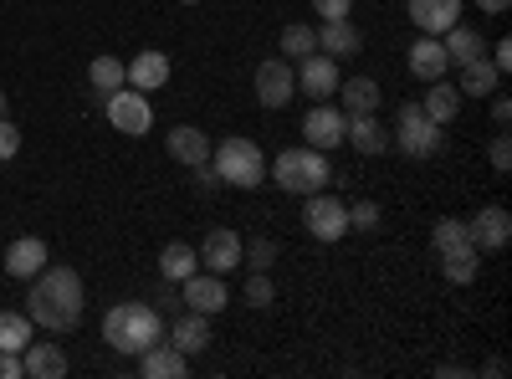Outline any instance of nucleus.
Returning a JSON list of instances; mask_svg holds the SVG:
<instances>
[{"instance_id": "12", "label": "nucleus", "mask_w": 512, "mask_h": 379, "mask_svg": "<svg viewBox=\"0 0 512 379\" xmlns=\"http://www.w3.org/2000/svg\"><path fill=\"white\" fill-rule=\"evenodd\" d=\"M344 129H349V113H344V108H333V103H313L308 118H303V139H308L313 149L344 144Z\"/></svg>"}, {"instance_id": "13", "label": "nucleus", "mask_w": 512, "mask_h": 379, "mask_svg": "<svg viewBox=\"0 0 512 379\" xmlns=\"http://www.w3.org/2000/svg\"><path fill=\"white\" fill-rule=\"evenodd\" d=\"M200 262H205V272H216V277L236 272L241 267V236L226 231V226H216V231L200 241Z\"/></svg>"}, {"instance_id": "25", "label": "nucleus", "mask_w": 512, "mask_h": 379, "mask_svg": "<svg viewBox=\"0 0 512 379\" xmlns=\"http://www.w3.org/2000/svg\"><path fill=\"white\" fill-rule=\"evenodd\" d=\"M169 344H175L180 354H200L210 344V318L205 313H180L175 328H169Z\"/></svg>"}, {"instance_id": "46", "label": "nucleus", "mask_w": 512, "mask_h": 379, "mask_svg": "<svg viewBox=\"0 0 512 379\" xmlns=\"http://www.w3.org/2000/svg\"><path fill=\"white\" fill-rule=\"evenodd\" d=\"M185 6H200V0H185Z\"/></svg>"}, {"instance_id": "22", "label": "nucleus", "mask_w": 512, "mask_h": 379, "mask_svg": "<svg viewBox=\"0 0 512 379\" xmlns=\"http://www.w3.org/2000/svg\"><path fill=\"white\" fill-rule=\"evenodd\" d=\"M364 47V36H359V26L344 16V21H323V31H318V52L323 57H354Z\"/></svg>"}, {"instance_id": "30", "label": "nucleus", "mask_w": 512, "mask_h": 379, "mask_svg": "<svg viewBox=\"0 0 512 379\" xmlns=\"http://www.w3.org/2000/svg\"><path fill=\"white\" fill-rule=\"evenodd\" d=\"M88 82H93V93L98 98H108V93H118L123 88V62L118 57H93V67H88Z\"/></svg>"}, {"instance_id": "21", "label": "nucleus", "mask_w": 512, "mask_h": 379, "mask_svg": "<svg viewBox=\"0 0 512 379\" xmlns=\"http://www.w3.org/2000/svg\"><path fill=\"white\" fill-rule=\"evenodd\" d=\"M21 369H26V379H62L67 374V354L57 344H26L21 349Z\"/></svg>"}, {"instance_id": "8", "label": "nucleus", "mask_w": 512, "mask_h": 379, "mask_svg": "<svg viewBox=\"0 0 512 379\" xmlns=\"http://www.w3.org/2000/svg\"><path fill=\"white\" fill-rule=\"evenodd\" d=\"M180 303H185L190 313L216 318V313L231 303V292H226V282H221L216 272H190V277L180 282Z\"/></svg>"}, {"instance_id": "27", "label": "nucleus", "mask_w": 512, "mask_h": 379, "mask_svg": "<svg viewBox=\"0 0 512 379\" xmlns=\"http://www.w3.org/2000/svg\"><path fill=\"white\" fill-rule=\"evenodd\" d=\"M441 47H446V57H451V67H461V62H472V57H487V47H482V36L472 31V26H451V31H441Z\"/></svg>"}, {"instance_id": "32", "label": "nucleus", "mask_w": 512, "mask_h": 379, "mask_svg": "<svg viewBox=\"0 0 512 379\" xmlns=\"http://www.w3.org/2000/svg\"><path fill=\"white\" fill-rule=\"evenodd\" d=\"M26 344H31V323H26L21 313H6V308H0V349L21 354Z\"/></svg>"}, {"instance_id": "11", "label": "nucleus", "mask_w": 512, "mask_h": 379, "mask_svg": "<svg viewBox=\"0 0 512 379\" xmlns=\"http://www.w3.org/2000/svg\"><path fill=\"white\" fill-rule=\"evenodd\" d=\"M466 241H472L477 251H502L512 241V216L502 205H482L472 221H466Z\"/></svg>"}, {"instance_id": "4", "label": "nucleus", "mask_w": 512, "mask_h": 379, "mask_svg": "<svg viewBox=\"0 0 512 379\" xmlns=\"http://www.w3.org/2000/svg\"><path fill=\"white\" fill-rule=\"evenodd\" d=\"M272 180H277L287 195H313V190H323V185L333 180V170H328V149H313V144H303V149H282L277 164H272Z\"/></svg>"}, {"instance_id": "43", "label": "nucleus", "mask_w": 512, "mask_h": 379, "mask_svg": "<svg viewBox=\"0 0 512 379\" xmlns=\"http://www.w3.org/2000/svg\"><path fill=\"white\" fill-rule=\"evenodd\" d=\"M492 118H497V129H507V118H512V103H507V98H497V103H492Z\"/></svg>"}, {"instance_id": "2", "label": "nucleus", "mask_w": 512, "mask_h": 379, "mask_svg": "<svg viewBox=\"0 0 512 379\" xmlns=\"http://www.w3.org/2000/svg\"><path fill=\"white\" fill-rule=\"evenodd\" d=\"M164 339V318L149 303H113L103 318V344H113V354H144Z\"/></svg>"}, {"instance_id": "45", "label": "nucleus", "mask_w": 512, "mask_h": 379, "mask_svg": "<svg viewBox=\"0 0 512 379\" xmlns=\"http://www.w3.org/2000/svg\"><path fill=\"white\" fill-rule=\"evenodd\" d=\"M0 118H6V93H0Z\"/></svg>"}, {"instance_id": "18", "label": "nucleus", "mask_w": 512, "mask_h": 379, "mask_svg": "<svg viewBox=\"0 0 512 379\" xmlns=\"http://www.w3.org/2000/svg\"><path fill=\"white\" fill-rule=\"evenodd\" d=\"M164 149H169V159L190 164V170L210 159V139L195 129V123H180V129H169V134H164Z\"/></svg>"}, {"instance_id": "31", "label": "nucleus", "mask_w": 512, "mask_h": 379, "mask_svg": "<svg viewBox=\"0 0 512 379\" xmlns=\"http://www.w3.org/2000/svg\"><path fill=\"white\" fill-rule=\"evenodd\" d=\"M308 52H318V31L303 21L282 26V57H308Z\"/></svg>"}, {"instance_id": "10", "label": "nucleus", "mask_w": 512, "mask_h": 379, "mask_svg": "<svg viewBox=\"0 0 512 379\" xmlns=\"http://www.w3.org/2000/svg\"><path fill=\"white\" fill-rule=\"evenodd\" d=\"M292 93H297V77L282 57H267L262 67H256V103L262 108H287Z\"/></svg>"}, {"instance_id": "16", "label": "nucleus", "mask_w": 512, "mask_h": 379, "mask_svg": "<svg viewBox=\"0 0 512 379\" xmlns=\"http://www.w3.org/2000/svg\"><path fill=\"white\" fill-rule=\"evenodd\" d=\"M41 267H47V241H41V236H21V241L6 246V272H11V277L31 282Z\"/></svg>"}, {"instance_id": "7", "label": "nucleus", "mask_w": 512, "mask_h": 379, "mask_svg": "<svg viewBox=\"0 0 512 379\" xmlns=\"http://www.w3.org/2000/svg\"><path fill=\"white\" fill-rule=\"evenodd\" d=\"M303 226H308V236H318V241H344V236H349V205L313 190L308 205H303Z\"/></svg>"}, {"instance_id": "20", "label": "nucleus", "mask_w": 512, "mask_h": 379, "mask_svg": "<svg viewBox=\"0 0 512 379\" xmlns=\"http://www.w3.org/2000/svg\"><path fill=\"white\" fill-rule=\"evenodd\" d=\"M344 144H354L359 154H384L390 149V129H384V123L374 118V113H359V118H349V129H344Z\"/></svg>"}, {"instance_id": "38", "label": "nucleus", "mask_w": 512, "mask_h": 379, "mask_svg": "<svg viewBox=\"0 0 512 379\" xmlns=\"http://www.w3.org/2000/svg\"><path fill=\"white\" fill-rule=\"evenodd\" d=\"M349 6H354V0H313V11H318L323 21H344Z\"/></svg>"}, {"instance_id": "34", "label": "nucleus", "mask_w": 512, "mask_h": 379, "mask_svg": "<svg viewBox=\"0 0 512 379\" xmlns=\"http://www.w3.org/2000/svg\"><path fill=\"white\" fill-rule=\"evenodd\" d=\"M241 298H246L251 308H272V303H277V287H272V277H267V272H251V277H246V287H241Z\"/></svg>"}, {"instance_id": "19", "label": "nucleus", "mask_w": 512, "mask_h": 379, "mask_svg": "<svg viewBox=\"0 0 512 379\" xmlns=\"http://www.w3.org/2000/svg\"><path fill=\"white\" fill-rule=\"evenodd\" d=\"M410 72H415L420 82H436V77L451 72V57H446V47H441V36H420V41H415V47H410Z\"/></svg>"}, {"instance_id": "6", "label": "nucleus", "mask_w": 512, "mask_h": 379, "mask_svg": "<svg viewBox=\"0 0 512 379\" xmlns=\"http://www.w3.org/2000/svg\"><path fill=\"white\" fill-rule=\"evenodd\" d=\"M103 113H108V123L118 134H128V139H144L149 129H154V108H149V93H139V88H123L118 93H108L103 98Z\"/></svg>"}, {"instance_id": "5", "label": "nucleus", "mask_w": 512, "mask_h": 379, "mask_svg": "<svg viewBox=\"0 0 512 379\" xmlns=\"http://www.w3.org/2000/svg\"><path fill=\"white\" fill-rule=\"evenodd\" d=\"M390 144H395L405 159H431V154H441V149H446L441 123L425 118V108H420V103H400V118H395Z\"/></svg>"}, {"instance_id": "14", "label": "nucleus", "mask_w": 512, "mask_h": 379, "mask_svg": "<svg viewBox=\"0 0 512 379\" xmlns=\"http://www.w3.org/2000/svg\"><path fill=\"white\" fill-rule=\"evenodd\" d=\"M466 0H410V21L420 26V36H441L461 21Z\"/></svg>"}, {"instance_id": "26", "label": "nucleus", "mask_w": 512, "mask_h": 379, "mask_svg": "<svg viewBox=\"0 0 512 379\" xmlns=\"http://www.w3.org/2000/svg\"><path fill=\"white\" fill-rule=\"evenodd\" d=\"M420 108H425V118H431V123H441V129H446V123L461 113V88H456V82H446V77H436Z\"/></svg>"}, {"instance_id": "23", "label": "nucleus", "mask_w": 512, "mask_h": 379, "mask_svg": "<svg viewBox=\"0 0 512 379\" xmlns=\"http://www.w3.org/2000/svg\"><path fill=\"white\" fill-rule=\"evenodd\" d=\"M477 272H482V251L466 241V246H451V251H441V277L451 282V287H466V282H477Z\"/></svg>"}, {"instance_id": "9", "label": "nucleus", "mask_w": 512, "mask_h": 379, "mask_svg": "<svg viewBox=\"0 0 512 379\" xmlns=\"http://www.w3.org/2000/svg\"><path fill=\"white\" fill-rule=\"evenodd\" d=\"M303 67H297L292 77H297V93L303 98H333L338 93V57H323V52H308V57H297Z\"/></svg>"}, {"instance_id": "41", "label": "nucleus", "mask_w": 512, "mask_h": 379, "mask_svg": "<svg viewBox=\"0 0 512 379\" xmlns=\"http://www.w3.org/2000/svg\"><path fill=\"white\" fill-rule=\"evenodd\" d=\"M154 308H159V313H180L185 303H180V292H175V287H164V292H159V303H154Z\"/></svg>"}, {"instance_id": "33", "label": "nucleus", "mask_w": 512, "mask_h": 379, "mask_svg": "<svg viewBox=\"0 0 512 379\" xmlns=\"http://www.w3.org/2000/svg\"><path fill=\"white\" fill-rule=\"evenodd\" d=\"M241 262H246L251 272H272V267H277V241H267V236L241 241Z\"/></svg>"}, {"instance_id": "17", "label": "nucleus", "mask_w": 512, "mask_h": 379, "mask_svg": "<svg viewBox=\"0 0 512 379\" xmlns=\"http://www.w3.org/2000/svg\"><path fill=\"white\" fill-rule=\"evenodd\" d=\"M185 369H190V354H180L175 344H164V339L139 354V374L144 379H180Z\"/></svg>"}, {"instance_id": "44", "label": "nucleus", "mask_w": 512, "mask_h": 379, "mask_svg": "<svg viewBox=\"0 0 512 379\" xmlns=\"http://www.w3.org/2000/svg\"><path fill=\"white\" fill-rule=\"evenodd\" d=\"M477 6H482V16H502V11L512 6V0H477Z\"/></svg>"}, {"instance_id": "42", "label": "nucleus", "mask_w": 512, "mask_h": 379, "mask_svg": "<svg viewBox=\"0 0 512 379\" xmlns=\"http://www.w3.org/2000/svg\"><path fill=\"white\" fill-rule=\"evenodd\" d=\"M492 67H497V72L512 67V41H497V47H492Z\"/></svg>"}, {"instance_id": "28", "label": "nucleus", "mask_w": 512, "mask_h": 379, "mask_svg": "<svg viewBox=\"0 0 512 379\" xmlns=\"http://www.w3.org/2000/svg\"><path fill=\"white\" fill-rule=\"evenodd\" d=\"M338 93H344V113H349V118H359V113H374V108L384 103L374 77H349V82H338Z\"/></svg>"}, {"instance_id": "40", "label": "nucleus", "mask_w": 512, "mask_h": 379, "mask_svg": "<svg viewBox=\"0 0 512 379\" xmlns=\"http://www.w3.org/2000/svg\"><path fill=\"white\" fill-rule=\"evenodd\" d=\"M26 369H21V354H11V349H0V379H21Z\"/></svg>"}, {"instance_id": "24", "label": "nucleus", "mask_w": 512, "mask_h": 379, "mask_svg": "<svg viewBox=\"0 0 512 379\" xmlns=\"http://www.w3.org/2000/svg\"><path fill=\"white\" fill-rule=\"evenodd\" d=\"M497 82H502V72L492 67V57H472V62H461V98H492L497 93Z\"/></svg>"}, {"instance_id": "37", "label": "nucleus", "mask_w": 512, "mask_h": 379, "mask_svg": "<svg viewBox=\"0 0 512 379\" xmlns=\"http://www.w3.org/2000/svg\"><path fill=\"white\" fill-rule=\"evenodd\" d=\"M16 154H21V129H16L11 118H0V164L16 159Z\"/></svg>"}, {"instance_id": "1", "label": "nucleus", "mask_w": 512, "mask_h": 379, "mask_svg": "<svg viewBox=\"0 0 512 379\" xmlns=\"http://www.w3.org/2000/svg\"><path fill=\"white\" fill-rule=\"evenodd\" d=\"M82 318V277L72 267H41L31 277V323L67 333Z\"/></svg>"}, {"instance_id": "35", "label": "nucleus", "mask_w": 512, "mask_h": 379, "mask_svg": "<svg viewBox=\"0 0 512 379\" xmlns=\"http://www.w3.org/2000/svg\"><path fill=\"white\" fill-rule=\"evenodd\" d=\"M431 241H436V251L466 246V221H451V216H441V221H436V231H431Z\"/></svg>"}, {"instance_id": "39", "label": "nucleus", "mask_w": 512, "mask_h": 379, "mask_svg": "<svg viewBox=\"0 0 512 379\" xmlns=\"http://www.w3.org/2000/svg\"><path fill=\"white\" fill-rule=\"evenodd\" d=\"M492 170H497V175H507V170H512V144H507V134H502V139H492Z\"/></svg>"}, {"instance_id": "3", "label": "nucleus", "mask_w": 512, "mask_h": 379, "mask_svg": "<svg viewBox=\"0 0 512 379\" xmlns=\"http://www.w3.org/2000/svg\"><path fill=\"white\" fill-rule=\"evenodd\" d=\"M210 164H216L221 185H236V190H256V185L267 180V154H262V144L241 139V134H231V139H221L216 149H210Z\"/></svg>"}, {"instance_id": "36", "label": "nucleus", "mask_w": 512, "mask_h": 379, "mask_svg": "<svg viewBox=\"0 0 512 379\" xmlns=\"http://www.w3.org/2000/svg\"><path fill=\"white\" fill-rule=\"evenodd\" d=\"M379 226V200H354L349 205V231H374Z\"/></svg>"}, {"instance_id": "15", "label": "nucleus", "mask_w": 512, "mask_h": 379, "mask_svg": "<svg viewBox=\"0 0 512 379\" xmlns=\"http://www.w3.org/2000/svg\"><path fill=\"white\" fill-rule=\"evenodd\" d=\"M123 77H128V88H139V93H159L164 82H169V57L149 47L134 62H123Z\"/></svg>"}, {"instance_id": "29", "label": "nucleus", "mask_w": 512, "mask_h": 379, "mask_svg": "<svg viewBox=\"0 0 512 379\" xmlns=\"http://www.w3.org/2000/svg\"><path fill=\"white\" fill-rule=\"evenodd\" d=\"M195 262H200L195 246H185V241H169V246L159 251V272H164V282H175V287L195 272Z\"/></svg>"}]
</instances>
